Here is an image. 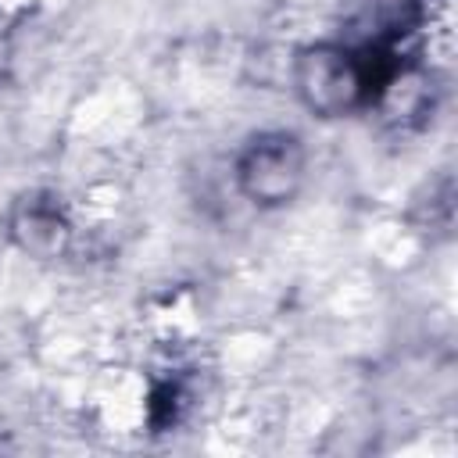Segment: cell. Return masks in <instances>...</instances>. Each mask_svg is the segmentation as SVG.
<instances>
[{
	"label": "cell",
	"instance_id": "1",
	"mask_svg": "<svg viewBox=\"0 0 458 458\" xmlns=\"http://www.w3.org/2000/svg\"><path fill=\"white\" fill-rule=\"evenodd\" d=\"M301 179H304V150L286 132L254 140L236 165V182L254 204L290 200L297 193Z\"/></svg>",
	"mask_w": 458,
	"mask_h": 458
},
{
	"label": "cell",
	"instance_id": "2",
	"mask_svg": "<svg viewBox=\"0 0 458 458\" xmlns=\"http://www.w3.org/2000/svg\"><path fill=\"white\" fill-rule=\"evenodd\" d=\"M14 233L21 236V243H25L29 250H57V247H61V236H64V222L57 218L54 208L29 204V208L18 215Z\"/></svg>",
	"mask_w": 458,
	"mask_h": 458
}]
</instances>
